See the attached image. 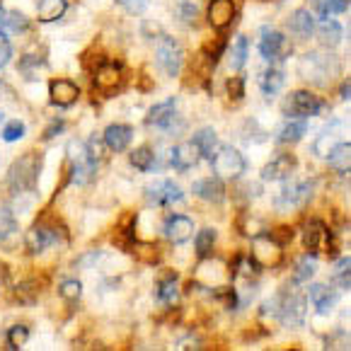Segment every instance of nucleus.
<instances>
[{
    "instance_id": "nucleus-1",
    "label": "nucleus",
    "mask_w": 351,
    "mask_h": 351,
    "mask_svg": "<svg viewBox=\"0 0 351 351\" xmlns=\"http://www.w3.org/2000/svg\"><path fill=\"white\" fill-rule=\"evenodd\" d=\"M213 167V175L218 180H240L243 172L247 170V160L243 158V153L230 145H223V148H216V153L208 158Z\"/></svg>"
},
{
    "instance_id": "nucleus-2",
    "label": "nucleus",
    "mask_w": 351,
    "mask_h": 351,
    "mask_svg": "<svg viewBox=\"0 0 351 351\" xmlns=\"http://www.w3.org/2000/svg\"><path fill=\"white\" fill-rule=\"evenodd\" d=\"M337 71H339V63L332 56H325V53L313 51L300 58V75L315 85H327L332 73H337Z\"/></svg>"
},
{
    "instance_id": "nucleus-3",
    "label": "nucleus",
    "mask_w": 351,
    "mask_h": 351,
    "mask_svg": "<svg viewBox=\"0 0 351 351\" xmlns=\"http://www.w3.org/2000/svg\"><path fill=\"white\" fill-rule=\"evenodd\" d=\"M155 63L165 75L177 77L182 71V63H184V51H182L180 42L172 39L167 34L158 36V44H155Z\"/></svg>"
},
{
    "instance_id": "nucleus-4",
    "label": "nucleus",
    "mask_w": 351,
    "mask_h": 351,
    "mask_svg": "<svg viewBox=\"0 0 351 351\" xmlns=\"http://www.w3.org/2000/svg\"><path fill=\"white\" fill-rule=\"evenodd\" d=\"M68 160L73 167V182L75 184H88L97 172V160L93 158L90 148L83 141H71L68 143Z\"/></svg>"
},
{
    "instance_id": "nucleus-5",
    "label": "nucleus",
    "mask_w": 351,
    "mask_h": 351,
    "mask_svg": "<svg viewBox=\"0 0 351 351\" xmlns=\"http://www.w3.org/2000/svg\"><path fill=\"white\" fill-rule=\"evenodd\" d=\"M327 104L322 99H317L315 95L305 93V90H298L293 93L284 104L286 117H293V119H308V117H317L320 112H325Z\"/></svg>"
},
{
    "instance_id": "nucleus-6",
    "label": "nucleus",
    "mask_w": 351,
    "mask_h": 351,
    "mask_svg": "<svg viewBox=\"0 0 351 351\" xmlns=\"http://www.w3.org/2000/svg\"><path fill=\"white\" fill-rule=\"evenodd\" d=\"M313 197V182H289L284 189L279 191L274 206L279 213H286L291 208H300L310 202Z\"/></svg>"
},
{
    "instance_id": "nucleus-7",
    "label": "nucleus",
    "mask_w": 351,
    "mask_h": 351,
    "mask_svg": "<svg viewBox=\"0 0 351 351\" xmlns=\"http://www.w3.org/2000/svg\"><path fill=\"white\" fill-rule=\"evenodd\" d=\"M252 259L264 269H276L284 262V250L271 235H257L252 240Z\"/></svg>"
},
{
    "instance_id": "nucleus-8",
    "label": "nucleus",
    "mask_w": 351,
    "mask_h": 351,
    "mask_svg": "<svg viewBox=\"0 0 351 351\" xmlns=\"http://www.w3.org/2000/svg\"><path fill=\"white\" fill-rule=\"evenodd\" d=\"M36 177H39V160H36L34 155H25V158H20L10 167V184L15 191L32 189Z\"/></svg>"
},
{
    "instance_id": "nucleus-9",
    "label": "nucleus",
    "mask_w": 351,
    "mask_h": 351,
    "mask_svg": "<svg viewBox=\"0 0 351 351\" xmlns=\"http://www.w3.org/2000/svg\"><path fill=\"white\" fill-rule=\"evenodd\" d=\"M182 197L184 194H182V189L172 180H158L145 186V199L153 206H170L175 202H182Z\"/></svg>"
},
{
    "instance_id": "nucleus-10",
    "label": "nucleus",
    "mask_w": 351,
    "mask_h": 351,
    "mask_svg": "<svg viewBox=\"0 0 351 351\" xmlns=\"http://www.w3.org/2000/svg\"><path fill=\"white\" fill-rule=\"evenodd\" d=\"M279 320L286 327H300L305 322V298L303 295H286L279 300Z\"/></svg>"
},
{
    "instance_id": "nucleus-11",
    "label": "nucleus",
    "mask_w": 351,
    "mask_h": 351,
    "mask_svg": "<svg viewBox=\"0 0 351 351\" xmlns=\"http://www.w3.org/2000/svg\"><path fill=\"white\" fill-rule=\"evenodd\" d=\"M289 51L286 47V36L276 29H262V39H259V53L264 61H279L284 58V53Z\"/></svg>"
},
{
    "instance_id": "nucleus-12",
    "label": "nucleus",
    "mask_w": 351,
    "mask_h": 351,
    "mask_svg": "<svg viewBox=\"0 0 351 351\" xmlns=\"http://www.w3.org/2000/svg\"><path fill=\"white\" fill-rule=\"evenodd\" d=\"M49 97H51V104H56V107H61V109H68L77 102L80 90H77V85L71 83V80L58 77V80H51V85H49Z\"/></svg>"
},
{
    "instance_id": "nucleus-13",
    "label": "nucleus",
    "mask_w": 351,
    "mask_h": 351,
    "mask_svg": "<svg viewBox=\"0 0 351 351\" xmlns=\"http://www.w3.org/2000/svg\"><path fill=\"white\" fill-rule=\"evenodd\" d=\"M199 150H197V145L191 143H180V145H175V148L170 150V155H167V160H170V165L175 167V170H180V172H186V170H191V167H197V162H199Z\"/></svg>"
},
{
    "instance_id": "nucleus-14",
    "label": "nucleus",
    "mask_w": 351,
    "mask_h": 351,
    "mask_svg": "<svg viewBox=\"0 0 351 351\" xmlns=\"http://www.w3.org/2000/svg\"><path fill=\"white\" fill-rule=\"evenodd\" d=\"M175 109H177V102H175V99H165V102L155 104V107L150 109L148 117H145V124L170 131V129H172V124H175V119H177Z\"/></svg>"
},
{
    "instance_id": "nucleus-15",
    "label": "nucleus",
    "mask_w": 351,
    "mask_h": 351,
    "mask_svg": "<svg viewBox=\"0 0 351 351\" xmlns=\"http://www.w3.org/2000/svg\"><path fill=\"white\" fill-rule=\"evenodd\" d=\"M235 17V3L232 0H211V5L206 10V20L216 29H226Z\"/></svg>"
},
{
    "instance_id": "nucleus-16",
    "label": "nucleus",
    "mask_w": 351,
    "mask_h": 351,
    "mask_svg": "<svg viewBox=\"0 0 351 351\" xmlns=\"http://www.w3.org/2000/svg\"><path fill=\"white\" fill-rule=\"evenodd\" d=\"M131 138H134V129L126 124H112L104 129V145H107L109 150H114V153H121V150L129 148Z\"/></svg>"
},
{
    "instance_id": "nucleus-17",
    "label": "nucleus",
    "mask_w": 351,
    "mask_h": 351,
    "mask_svg": "<svg viewBox=\"0 0 351 351\" xmlns=\"http://www.w3.org/2000/svg\"><path fill=\"white\" fill-rule=\"evenodd\" d=\"M228 279H230V274L223 269L221 262H204L197 271V281L204 289H216V286L228 284Z\"/></svg>"
},
{
    "instance_id": "nucleus-18",
    "label": "nucleus",
    "mask_w": 351,
    "mask_h": 351,
    "mask_svg": "<svg viewBox=\"0 0 351 351\" xmlns=\"http://www.w3.org/2000/svg\"><path fill=\"white\" fill-rule=\"evenodd\" d=\"M308 298L310 303L315 305L317 315H327V313H332L337 305V300H339V295H337V291L327 289V286L322 284H313L308 289Z\"/></svg>"
},
{
    "instance_id": "nucleus-19",
    "label": "nucleus",
    "mask_w": 351,
    "mask_h": 351,
    "mask_svg": "<svg viewBox=\"0 0 351 351\" xmlns=\"http://www.w3.org/2000/svg\"><path fill=\"white\" fill-rule=\"evenodd\" d=\"M191 232H194V223L186 216H170L165 223V235L167 240H172L175 245H184L186 240H191Z\"/></svg>"
},
{
    "instance_id": "nucleus-20",
    "label": "nucleus",
    "mask_w": 351,
    "mask_h": 351,
    "mask_svg": "<svg viewBox=\"0 0 351 351\" xmlns=\"http://www.w3.org/2000/svg\"><path fill=\"white\" fill-rule=\"evenodd\" d=\"M295 167V160L291 158V155H279V158H274L271 162H267L262 170V180L267 182H281V180H289L291 172H293Z\"/></svg>"
},
{
    "instance_id": "nucleus-21",
    "label": "nucleus",
    "mask_w": 351,
    "mask_h": 351,
    "mask_svg": "<svg viewBox=\"0 0 351 351\" xmlns=\"http://www.w3.org/2000/svg\"><path fill=\"white\" fill-rule=\"evenodd\" d=\"M191 191H194L197 197H202L204 202H211V204H221L223 199H226V189H223L218 177H206V180L194 182Z\"/></svg>"
},
{
    "instance_id": "nucleus-22",
    "label": "nucleus",
    "mask_w": 351,
    "mask_h": 351,
    "mask_svg": "<svg viewBox=\"0 0 351 351\" xmlns=\"http://www.w3.org/2000/svg\"><path fill=\"white\" fill-rule=\"evenodd\" d=\"M341 131H344V124H341V121H332L330 126H325L322 134L317 136V141H315V153L322 155V158H327V153H330L335 145L341 143Z\"/></svg>"
},
{
    "instance_id": "nucleus-23",
    "label": "nucleus",
    "mask_w": 351,
    "mask_h": 351,
    "mask_svg": "<svg viewBox=\"0 0 351 351\" xmlns=\"http://www.w3.org/2000/svg\"><path fill=\"white\" fill-rule=\"evenodd\" d=\"M121 80H124L121 68L114 66V63H107V66H102L97 73H95V88L102 90V93H112V90H117L121 85Z\"/></svg>"
},
{
    "instance_id": "nucleus-24",
    "label": "nucleus",
    "mask_w": 351,
    "mask_h": 351,
    "mask_svg": "<svg viewBox=\"0 0 351 351\" xmlns=\"http://www.w3.org/2000/svg\"><path fill=\"white\" fill-rule=\"evenodd\" d=\"M53 243H56V232L47 230V228H32V230H27V235H25V247L29 250L32 254L44 252V250Z\"/></svg>"
},
{
    "instance_id": "nucleus-25",
    "label": "nucleus",
    "mask_w": 351,
    "mask_h": 351,
    "mask_svg": "<svg viewBox=\"0 0 351 351\" xmlns=\"http://www.w3.org/2000/svg\"><path fill=\"white\" fill-rule=\"evenodd\" d=\"M284 83H286L284 71H279V68H269L259 77V88H262V95L267 99H274L284 90Z\"/></svg>"
},
{
    "instance_id": "nucleus-26",
    "label": "nucleus",
    "mask_w": 351,
    "mask_h": 351,
    "mask_svg": "<svg viewBox=\"0 0 351 351\" xmlns=\"http://www.w3.org/2000/svg\"><path fill=\"white\" fill-rule=\"evenodd\" d=\"M317 29V36H320V44L322 47H337V44L341 42V36H344V29H341L339 25H337L335 20H330V17H322V22L315 27Z\"/></svg>"
},
{
    "instance_id": "nucleus-27",
    "label": "nucleus",
    "mask_w": 351,
    "mask_h": 351,
    "mask_svg": "<svg viewBox=\"0 0 351 351\" xmlns=\"http://www.w3.org/2000/svg\"><path fill=\"white\" fill-rule=\"evenodd\" d=\"M289 29L300 39H308L315 32V20H313V15L308 10H295L289 20Z\"/></svg>"
},
{
    "instance_id": "nucleus-28",
    "label": "nucleus",
    "mask_w": 351,
    "mask_h": 351,
    "mask_svg": "<svg viewBox=\"0 0 351 351\" xmlns=\"http://www.w3.org/2000/svg\"><path fill=\"white\" fill-rule=\"evenodd\" d=\"M325 235H327V228L322 226L320 221H310L308 226H305V230H303L305 250H308V252H317V250H320V245H322V240H325Z\"/></svg>"
},
{
    "instance_id": "nucleus-29",
    "label": "nucleus",
    "mask_w": 351,
    "mask_h": 351,
    "mask_svg": "<svg viewBox=\"0 0 351 351\" xmlns=\"http://www.w3.org/2000/svg\"><path fill=\"white\" fill-rule=\"evenodd\" d=\"M191 143L197 145V150H199V155H202V158H211V155L216 153V148H218V136H216V131L206 126V129H202V131H197V134H194Z\"/></svg>"
},
{
    "instance_id": "nucleus-30",
    "label": "nucleus",
    "mask_w": 351,
    "mask_h": 351,
    "mask_svg": "<svg viewBox=\"0 0 351 351\" xmlns=\"http://www.w3.org/2000/svg\"><path fill=\"white\" fill-rule=\"evenodd\" d=\"M66 8H68L66 0H39L36 17H39V22H53V20H58V17H63Z\"/></svg>"
},
{
    "instance_id": "nucleus-31",
    "label": "nucleus",
    "mask_w": 351,
    "mask_h": 351,
    "mask_svg": "<svg viewBox=\"0 0 351 351\" xmlns=\"http://www.w3.org/2000/svg\"><path fill=\"white\" fill-rule=\"evenodd\" d=\"M315 271H317V262H315V257H313V252L303 254V257L295 262L293 281L295 284H308V281L315 276Z\"/></svg>"
},
{
    "instance_id": "nucleus-32",
    "label": "nucleus",
    "mask_w": 351,
    "mask_h": 351,
    "mask_svg": "<svg viewBox=\"0 0 351 351\" xmlns=\"http://www.w3.org/2000/svg\"><path fill=\"white\" fill-rule=\"evenodd\" d=\"M349 150H351V145H349V141H341L339 145H335V148L327 153V162H330L335 170H339V172H349Z\"/></svg>"
},
{
    "instance_id": "nucleus-33",
    "label": "nucleus",
    "mask_w": 351,
    "mask_h": 351,
    "mask_svg": "<svg viewBox=\"0 0 351 351\" xmlns=\"http://www.w3.org/2000/svg\"><path fill=\"white\" fill-rule=\"evenodd\" d=\"M310 3L320 17H332L349 10V0H310Z\"/></svg>"
},
{
    "instance_id": "nucleus-34",
    "label": "nucleus",
    "mask_w": 351,
    "mask_h": 351,
    "mask_svg": "<svg viewBox=\"0 0 351 351\" xmlns=\"http://www.w3.org/2000/svg\"><path fill=\"white\" fill-rule=\"evenodd\" d=\"M305 134H308V121L305 119L289 121V124L279 131V143H295V141H300Z\"/></svg>"
},
{
    "instance_id": "nucleus-35",
    "label": "nucleus",
    "mask_w": 351,
    "mask_h": 351,
    "mask_svg": "<svg viewBox=\"0 0 351 351\" xmlns=\"http://www.w3.org/2000/svg\"><path fill=\"white\" fill-rule=\"evenodd\" d=\"M247 53H250V42L247 36H238L235 44L230 47V68L232 71H240L247 61Z\"/></svg>"
},
{
    "instance_id": "nucleus-36",
    "label": "nucleus",
    "mask_w": 351,
    "mask_h": 351,
    "mask_svg": "<svg viewBox=\"0 0 351 351\" xmlns=\"http://www.w3.org/2000/svg\"><path fill=\"white\" fill-rule=\"evenodd\" d=\"M129 160L136 170L148 172V170H153V165H155V153L148 148V145H141V148H136L134 153L129 155Z\"/></svg>"
},
{
    "instance_id": "nucleus-37",
    "label": "nucleus",
    "mask_w": 351,
    "mask_h": 351,
    "mask_svg": "<svg viewBox=\"0 0 351 351\" xmlns=\"http://www.w3.org/2000/svg\"><path fill=\"white\" fill-rule=\"evenodd\" d=\"M213 243H216V230L213 228H204V230H199V235H197V254L202 259H206L208 254H211V250H213Z\"/></svg>"
},
{
    "instance_id": "nucleus-38",
    "label": "nucleus",
    "mask_w": 351,
    "mask_h": 351,
    "mask_svg": "<svg viewBox=\"0 0 351 351\" xmlns=\"http://www.w3.org/2000/svg\"><path fill=\"white\" fill-rule=\"evenodd\" d=\"M158 298H160L162 303H167V305H175L177 300H180V291H177L175 276H170V279L160 281V286H158Z\"/></svg>"
},
{
    "instance_id": "nucleus-39",
    "label": "nucleus",
    "mask_w": 351,
    "mask_h": 351,
    "mask_svg": "<svg viewBox=\"0 0 351 351\" xmlns=\"http://www.w3.org/2000/svg\"><path fill=\"white\" fill-rule=\"evenodd\" d=\"M27 339H29V330L25 325H15L8 330V346L10 349H22L27 344Z\"/></svg>"
},
{
    "instance_id": "nucleus-40",
    "label": "nucleus",
    "mask_w": 351,
    "mask_h": 351,
    "mask_svg": "<svg viewBox=\"0 0 351 351\" xmlns=\"http://www.w3.org/2000/svg\"><path fill=\"white\" fill-rule=\"evenodd\" d=\"M58 293H61V298L68 300V303H75V300L80 298V293H83V284H80L77 279H68L61 284Z\"/></svg>"
},
{
    "instance_id": "nucleus-41",
    "label": "nucleus",
    "mask_w": 351,
    "mask_h": 351,
    "mask_svg": "<svg viewBox=\"0 0 351 351\" xmlns=\"http://www.w3.org/2000/svg\"><path fill=\"white\" fill-rule=\"evenodd\" d=\"M15 230H17V221L12 216V211L10 208H0V240H5Z\"/></svg>"
},
{
    "instance_id": "nucleus-42",
    "label": "nucleus",
    "mask_w": 351,
    "mask_h": 351,
    "mask_svg": "<svg viewBox=\"0 0 351 351\" xmlns=\"http://www.w3.org/2000/svg\"><path fill=\"white\" fill-rule=\"evenodd\" d=\"M25 124L22 121H8L5 129H3V141H8V143H15V141L25 138Z\"/></svg>"
},
{
    "instance_id": "nucleus-43",
    "label": "nucleus",
    "mask_w": 351,
    "mask_h": 351,
    "mask_svg": "<svg viewBox=\"0 0 351 351\" xmlns=\"http://www.w3.org/2000/svg\"><path fill=\"white\" fill-rule=\"evenodd\" d=\"M3 25H8L10 29H15V32H25L27 27H29V20H27L22 12H8Z\"/></svg>"
},
{
    "instance_id": "nucleus-44",
    "label": "nucleus",
    "mask_w": 351,
    "mask_h": 351,
    "mask_svg": "<svg viewBox=\"0 0 351 351\" xmlns=\"http://www.w3.org/2000/svg\"><path fill=\"white\" fill-rule=\"evenodd\" d=\"M349 267H351V259L349 257H341L337 262V281H339L341 289H349Z\"/></svg>"
},
{
    "instance_id": "nucleus-45",
    "label": "nucleus",
    "mask_w": 351,
    "mask_h": 351,
    "mask_svg": "<svg viewBox=\"0 0 351 351\" xmlns=\"http://www.w3.org/2000/svg\"><path fill=\"white\" fill-rule=\"evenodd\" d=\"M197 15H199V8L191 3V0H182L180 3V17L184 22H189V25H194L197 22Z\"/></svg>"
},
{
    "instance_id": "nucleus-46",
    "label": "nucleus",
    "mask_w": 351,
    "mask_h": 351,
    "mask_svg": "<svg viewBox=\"0 0 351 351\" xmlns=\"http://www.w3.org/2000/svg\"><path fill=\"white\" fill-rule=\"evenodd\" d=\"M228 95H230L232 99H240L245 95V80L240 75H235V77H230V80H228Z\"/></svg>"
},
{
    "instance_id": "nucleus-47",
    "label": "nucleus",
    "mask_w": 351,
    "mask_h": 351,
    "mask_svg": "<svg viewBox=\"0 0 351 351\" xmlns=\"http://www.w3.org/2000/svg\"><path fill=\"white\" fill-rule=\"evenodd\" d=\"M121 8H124L126 12H134V15H141V12L148 8L150 0H117Z\"/></svg>"
},
{
    "instance_id": "nucleus-48",
    "label": "nucleus",
    "mask_w": 351,
    "mask_h": 351,
    "mask_svg": "<svg viewBox=\"0 0 351 351\" xmlns=\"http://www.w3.org/2000/svg\"><path fill=\"white\" fill-rule=\"evenodd\" d=\"M10 56H12V44H10V39L0 32V68L10 61Z\"/></svg>"
},
{
    "instance_id": "nucleus-49",
    "label": "nucleus",
    "mask_w": 351,
    "mask_h": 351,
    "mask_svg": "<svg viewBox=\"0 0 351 351\" xmlns=\"http://www.w3.org/2000/svg\"><path fill=\"white\" fill-rule=\"evenodd\" d=\"M271 238H274L276 243L284 247L286 243H291V240H293V230H291V228H276V232L271 235Z\"/></svg>"
},
{
    "instance_id": "nucleus-50",
    "label": "nucleus",
    "mask_w": 351,
    "mask_h": 351,
    "mask_svg": "<svg viewBox=\"0 0 351 351\" xmlns=\"http://www.w3.org/2000/svg\"><path fill=\"white\" fill-rule=\"evenodd\" d=\"M61 131H63V121H58V124H51V126H49V129H47V134H44V138H53V136H58V134H61Z\"/></svg>"
},
{
    "instance_id": "nucleus-51",
    "label": "nucleus",
    "mask_w": 351,
    "mask_h": 351,
    "mask_svg": "<svg viewBox=\"0 0 351 351\" xmlns=\"http://www.w3.org/2000/svg\"><path fill=\"white\" fill-rule=\"evenodd\" d=\"M349 93H351V85L344 83L341 85V99H349Z\"/></svg>"
},
{
    "instance_id": "nucleus-52",
    "label": "nucleus",
    "mask_w": 351,
    "mask_h": 351,
    "mask_svg": "<svg viewBox=\"0 0 351 351\" xmlns=\"http://www.w3.org/2000/svg\"><path fill=\"white\" fill-rule=\"evenodd\" d=\"M5 15H8V12L3 10V5H0V25H3V22H5Z\"/></svg>"
},
{
    "instance_id": "nucleus-53",
    "label": "nucleus",
    "mask_w": 351,
    "mask_h": 351,
    "mask_svg": "<svg viewBox=\"0 0 351 351\" xmlns=\"http://www.w3.org/2000/svg\"><path fill=\"white\" fill-rule=\"evenodd\" d=\"M0 124H3V112H0Z\"/></svg>"
}]
</instances>
